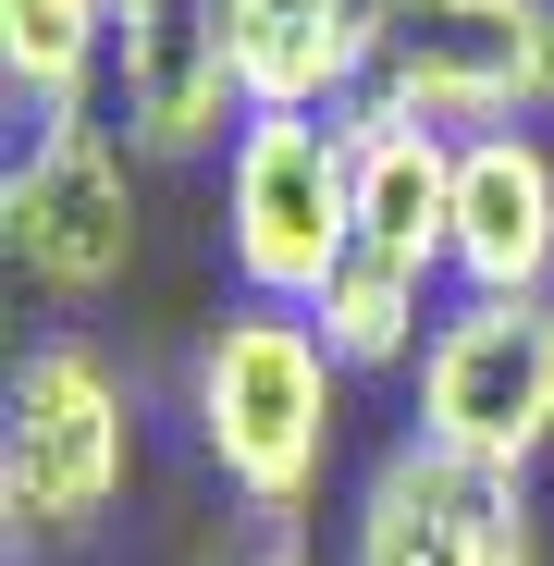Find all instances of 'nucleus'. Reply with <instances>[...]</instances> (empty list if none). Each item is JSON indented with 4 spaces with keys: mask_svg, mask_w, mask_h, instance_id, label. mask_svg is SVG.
I'll list each match as a JSON object with an SVG mask.
<instances>
[{
    "mask_svg": "<svg viewBox=\"0 0 554 566\" xmlns=\"http://www.w3.org/2000/svg\"><path fill=\"white\" fill-rule=\"evenodd\" d=\"M0 86L25 124L100 112L112 86V0H0Z\"/></svg>",
    "mask_w": 554,
    "mask_h": 566,
    "instance_id": "obj_12",
    "label": "nucleus"
},
{
    "mask_svg": "<svg viewBox=\"0 0 554 566\" xmlns=\"http://www.w3.org/2000/svg\"><path fill=\"white\" fill-rule=\"evenodd\" d=\"M407 431L542 481L554 468V296H443L407 369Z\"/></svg>",
    "mask_w": 554,
    "mask_h": 566,
    "instance_id": "obj_5",
    "label": "nucleus"
},
{
    "mask_svg": "<svg viewBox=\"0 0 554 566\" xmlns=\"http://www.w3.org/2000/svg\"><path fill=\"white\" fill-rule=\"evenodd\" d=\"M443 296H456L443 271H407V259H383V247H345V271L321 283L309 321H321V345L345 357V382H395V369H419Z\"/></svg>",
    "mask_w": 554,
    "mask_h": 566,
    "instance_id": "obj_11",
    "label": "nucleus"
},
{
    "mask_svg": "<svg viewBox=\"0 0 554 566\" xmlns=\"http://www.w3.org/2000/svg\"><path fill=\"white\" fill-rule=\"evenodd\" d=\"M234 566H321V554H309V517H284V530H247V554H234Z\"/></svg>",
    "mask_w": 554,
    "mask_h": 566,
    "instance_id": "obj_13",
    "label": "nucleus"
},
{
    "mask_svg": "<svg viewBox=\"0 0 554 566\" xmlns=\"http://www.w3.org/2000/svg\"><path fill=\"white\" fill-rule=\"evenodd\" d=\"M345 566H542V505L518 468L395 431L345 493Z\"/></svg>",
    "mask_w": 554,
    "mask_h": 566,
    "instance_id": "obj_6",
    "label": "nucleus"
},
{
    "mask_svg": "<svg viewBox=\"0 0 554 566\" xmlns=\"http://www.w3.org/2000/svg\"><path fill=\"white\" fill-rule=\"evenodd\" d=\"M136 493V369L100 333H38L0 382V517L13 554L100 542Z\"/></svg>",
    "mask_w": 554,
    "mask_h": 566,
    "instance_id": "obj_2",
    "label": "nucleus"
},
{
    "mask_svg": "<svg viewBox=\"0 0 554 566\" xmlns=\"http://www.w3.org/2000/svg\"><path fill=\"white\" fill-rule=\"evenodd\" d=\"M0 247L50 308H100L136 271V136L112 112L25 124L13 172H0Z\"/></svg>",
    "mask_w": 554,
    "mask_h": 566,
    "instance_id": "obj_4",
    "label": "nucleus"
},
{
    "mask_svg": "<svg viewBox=\"0 0 554 566\" xmlns=\"http://www.w3.org/2000/svg\"><path fill=\"white\" fill-rule=\"evenodd\" d=\"M530 124H554V0H542V62H530Z\"/></svg>",
    "mask_w": 554,
    "mask_h": 566,
    "instance_id": "obj_14",
    "label": "nucleus"
},
{
    "mask_svg": "<svg viewBox=\"0 0 554 566\" xmlns=\"http://www.w3.org/2000/svg\"><path fill=\"white\" fill-rule=\"evenodd\" d=\"M247 112H345L383 74V0H210Z\"/></svg>",
    "mask_w": 554,
    "mask_h": 566,
    "instance_id": "obj_10",
    "label": "nucleus"
},
{
    "mask_svg": "<svg viewBox=\"0 0 554 566\" xmlns=\"http://www.w3.org/2000/svg\"><path fill=\"white\" fill-rule=\"evenodd\" d=\"M530 62H542V0H383L369 99L443 136H493L530 124Z\"/></svg>",
    "mask_w": 554,
    "mask_h": 566,
    "instance_id": "obj_7",
    "label": "nucleus"
},
{
    "mask_svg": "<svg viewBox=\"0 0 554 566\" xmlns=\"http://www.w3.org/2000/svg\"><path fill=\"white\" fill-rule=\"evenodd\" d=\"M357 247V148L345 112H247L222 148V271L259 308H321Z\"/></svg>",
    "mask_w": 554,
    "mask_h": 566,
    "instance_id": "obj_3",
    "label": "nucleus"
},
{
    "mask_svg": "<svg viewBox=\"0 0 554 566\" xmlns=\"http://www.w3.org/2000/svg\"><path fill=\"white\" fill-rule=\"evenodd\" d=\"M185 443L222 481V505H247V530L309 517L345 455V357L321 345V321L234 296L185 345Z\"/></svg>",
    "mask_w": 554,
    "mask_h": 566,
    "instance_id": "obj_1",
    "label": "nucleus"
},
{
    "mask_svg": "<svg viewBox=\"0 0 554 566\" xmlns=\"http://www.w3.org/2000/svg\"><path fill=\"white\" fill-rule=\"evenodd\" d=\"M112 124L136 136V160H222L247 136L210 0H112Z\"/></svg>",
    "mask_w": 554,
    "mask_h": 566,
    "instance_id": "obj_8",
    "label": "nucleus"
},
{
    "mask_svg": "<svg viewBox=\"0 0 554 566\" xmlns=\"http://www.w3.org/2000/svg\"><path fill=\"white\" fill-rule=\"evenodd\" d=\"M443 271H456V296H554V136L542 124L456 136Z\"/></svg>",
    "mask_w": 554,
    "mask_h": 566,
    "instance_id": "obj_9",
    "label": "nucleus"
}]
</instances>
